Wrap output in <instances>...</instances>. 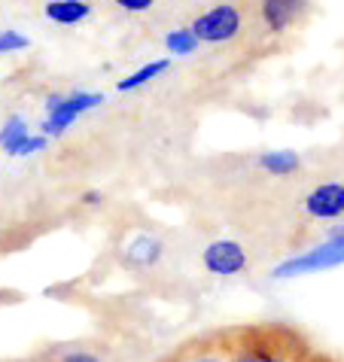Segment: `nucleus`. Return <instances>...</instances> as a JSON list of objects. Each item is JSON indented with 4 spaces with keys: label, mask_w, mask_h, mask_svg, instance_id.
<instances>
[{
    "label": "nucleus",
    "mask_w": 344,
    "mask_h": 362,
    "mask_svg": "<svg viewBox=\"0 0 344 362\" xmlns=\"http://www.w3.org/2000/svg\"><path fill=\"white\" fill-rule=\"evenodd\" d=\"M308 0H262V22L271 34H283L302 18Z\"/></svg>",
    "instance_id": "7"
},
{
    "label": "nucleus",
    "mask_w": 344,
    "mask_h": 362,
    "mask_svg": "<svg viewBox=\"0 0 344 362\" xmlns=\"http://www.w3.org/2000/svg\"><path fill=\"white\" fill-rule=\"evenodd\" d=\"M46 140L43 134H28L25 140H18V144L9 149V156H18V158H25V156H34V153H43L46 149Z\"/></svg>",
    "instance_id": "15"
},
{
    "label": "nucleus",
    "mask_w": 344,
    "mask_h": 362,
    "mask_svg": "<svg viewBox=\"0 0 344 362\" xmlns=\"http://www.w3.org/2000/svg\"><path fill=\"white\" fill-rule=\"evenodd\" d=\"M201 262H205V268L210 274L231 277V274H241V271L247 268V253L241 244H235V240H214V244L205 247Z\"/></svg>",
    "instance_id": "5"
},
{
    "label": "nucleus",
    "mask_w": 344,
    "mask_h": 362,
    "mask_svg": "<svg viewBox=\"0 0 344 362\" xmlns=\"http://www.w3.org/2000/svg\"><path fill=\"white\" fill-rule=\"evenodd\" d=\"M49 362H101V356L95 350H64V354L52 356Z\"/></svg>",
    "instance_id": "17"
},
{
    "label": "nucleus",
    "mask_w": 344,
    "mask_h": 362,
    "mask_svg": "<svg viewBox=\"0 0 344 362\" xmlns=\"http://www.w3.org/2000/svg\"><path fill=\"white\" fill-rule=\"evenodd\" d=\"M28 134H31V128H28L25 119L22 116H9L4 122V128H0V146L9 153V149H13L18 140H25Z\"/></svg>",
    "instance_id": "14"
},
{
    "label": "nucleus",
    "mask_w": 344,
    "mask_h": 362,
    "mask_svg": "<svg viewBox=\"0 0 344 362\" xmlns=\"http://www.w3.org/2000/svg\"><path fill=\"white\" fill-rule=\"evenodd\" d=\"M31 46L22 31H0V55H9V52H22V49Z\"/></svg>",
    "instance_id": "16"
},
{
    "label": "nucleus",
    "mask_w": 344,
    "mask_h": 362,
    "mask_svg": "<svg viewBox=\"0 0 344 362\" xmlns=\"http://www.w3.org/2000/svg\"><path fill=\"white\" fill-rule=\"evenodd\" d=\"M168 67H171V58H156V62L144 64L140 70H134V74H128L125 79H119L116 88H119V92H134V88H144V86L153 83V79H159Z\"/></svg>",
    "instance_id": "11"
},
{
    "label": "nucleus",
    "mask_w": 344,
    "mask_h": 362,
    "mask_svg": "<svg viewBox=\"0 0 344 362\" xmlns=\"http://www.w3.org/2000/svg\"><path fill=\"white\" fill-rule=\"evenodd\" d=\"M79 201H83V204H88V207H98L101 201H104V195H101L98 189H88V192H83V198H79Z\"/></svg>",
    "instance_id": "19"
},
{
    "label": "nucleus",
    "mask_w": 344,
    "mask_h": 362,
    "mask_svg": "<svg viewBox=\"0 0 344 362\" xmlns=\"http://www.w3.org/2000/svg\"><path fill=\"white\" fill-rule=\"evenodd\" d=\"M338 265H344V228L329 231L326 244L280 262L275 268V277H280V280L283 277H302V274H314V271H326V268H338Z\"/></svg>",
    "instance_id": "3"
},
{
    "label": "nucleus",
    "mask_w": 344,
    "mask_h": 362,
    "mask_svg": "<svg viewBox=\"0 0 344 362\" xmlns=\"http://www.w3.org/2000/svg\"><path fill=\"white\" fill-rule=\"evenodd\" d=\"M299 362H336V359H329V356H323V354H311V356L299 359Z\"/></svg>",
    "instance_id": "20"
},
{
    "label": "nucleus",
    "mask_w": 344,
    "mask_h": 362,
    "mask_svg": "<svg viewBox=\"0 0 344 362\" xmlns=\"http://www.w3.org/2000/svg\"><path fill=\"white\" fill-rule=\"evenodd\" d=\"M305 210L314 219H338L344 216V183H320L305 198Z\"/></svg>",
    "instance_id": "6"
},
{
    "label": "nucleus",
    "mask_w": 344,
    "mask_h": 362,
    "mask_svg": "<svg viewBox=\"0 0 344 362\" xmlns=\"http://www.w3.org/2000/svg\"><path fill=\"white\" fill-rule=\"evenodd\" d=\"M259 168L271 177H289L302 168V158H299V153H292V149H271V153L259 156Z\"/></svg>",
    "instance_id": "10"
},
{
    "label": "nucleus",
    "mask_w": 344,
    "mask_h": 362,
    "mask_svg": "<svg viewBox=\"0 0 344 362\" xmlns=\"http://www.w3.org/2000/svg\"><path fill=\"white\" fill-rule=\"evenodd\" d=\"M189 31L198 37V43H229L241 31V9L235 4H217L207 13L195 16Z\"/></svg>",
    "instance_id": "4"
},
{
    "label": "nucleus",
    "mask_w": 344,
    "mask_h": 362,
    "mask_svg": "<svg viewBox=\"0 0 344 362\" xmlns=\"http://www.w3.org/2000/svg\"><path fill=\"white\" fill-rule=\"evenodd\" d=\"M231 362H299L314 354L305 335L289 326H244L222 332Z\"/></svg>",
    "instance_id": "1"
},
{
    "label": "nucleus",
    "mask_w": 344,
    "mask_h": 362,
    "mask_svg": "<svg viewBox=\"0 0 344 362\" xmlns=\"http://www.w3.org/2000/svg\"><path fill=\"white\" fill-rule=\"evenodd\" d=\"M198 37L189 31V28H177V31H168L165 34V49L168 55L174 58H186V55H195L198 52Z\"/></svg>",
    "instance_id": "13"
},
{
    "label": "nucleus",
    "mask_w": 344,
    "mask_h": 362,
    "mask_svg": "<svg viewBox=\"0 0 344 362\" xmlns=\"http://www.w3.org/2000/svg\"><path fill=\"white\" fill-rule=\"evenodd\" d=\"M165 362H231V359L226 354V347H222V332H217V335H207L201 341H192V344H183Z\"/></svg>",
    "instance_id": "8"
},
{
    "label": "nucleus",
    "mask_w": 344,
    "mask_h": 362,
    "mask_svg": "<svg viewBox=\"0 0 344 362\" xmlns=\"http://www.w3.org/2000/svg\"><path fill=\"white\" fill-rule=\"evenodd\" d=\"M125 256H128L134 265H153V262H159V256H161V244H159L156 238L140 235V238H134V240L128 244Z\"/></svg>",
    "instance_id": "12"
},
{
    "label": "nucleus",
    "mask_w": 344,
    "mask_h": 362,
    "mask_svg": "<svg viewBox=\"0 0 344 362\" xmlns=\"http://www.w3.org/2000/svg\"><path fill=\"white\" fill-rule=\"evenodd\" d=\"M104 104V95L98 92H74V95H49L46 98V119L40 125V134L43 137H58L64 134L67 128H74V122L88 110H95Z\"/></svg>",
    "instance_id": "2"
},
{
    "label": "nucleus",
    "mask_w": 344,
    "mask_h": 362,
    "mask_svg": "<svg viewBox=\"0 0 344 362\" xmlns=\"http://www.w3.org/2000/svg\"><path fill=\"white\" fill-rule=\"evenodd\" d=\"M156 0H116V6H122L125 13H147Z\"/></svg>",
    "instance_id": "18"
},
{
    "label": "nucleus",
    "mask_w": 344,
    "mask_h": 362,
    "mask_svg": "<svg viewBox=\"0 0 344 362\" xmlns=\"http://www.w3.org/2000/svg\"><path fill=\"white\" fill-rule=\"evenodd\" d=\"M95 9L88 0H49L43 6V16L55 25H79L92 16Z\"/></svg>",
    "instance_id": "9"
}]
</instances>
